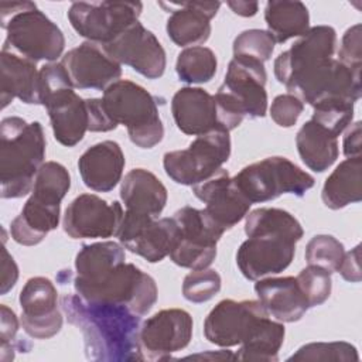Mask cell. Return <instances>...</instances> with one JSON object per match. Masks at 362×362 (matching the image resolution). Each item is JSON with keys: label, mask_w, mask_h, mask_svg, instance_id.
Masks as SVG:
<instances>
[{"label": "cell", "mask_w": 362, "mask_h": 362, "mask_svg": "<svg viewBox=\"0 0 362 362\" xmlns=\"http://www.w3.org/2000/svg\"><path fill=\"white\" fill-rule=\"evenodd\" d=\"M124 260V249L116 242L83 245L75 257V291L86 301L119 304L146 315L157 301L156 281Z\"/></svg>", "instance_id": "cell-1"}, {"label": "cell", "mask_w": 362, "mask_h": 362, "mask_svg": "<svg viewBox=\"0 0 362 362\" xmlns=\"http://www.w3.org/2000/svg\"><path fill=\"white\" fill-rule=\"evenodd\" d=\"M61 308L68 322L82 332L88 359L105 362L140 359V315L127 307L65 294L61 298Z\"/></svg>", "instance_id": "cell-2"}, {"label": "cell", "mask_w": 362, "mask_h": 362, "mask_svg": "<svg viewBox=\"0 0 362 362\" xmlns=\"http://www.w3.org/2000/svg\"><path fill=\"white\" fill-rule=\"evenodd\" d=\"M245 233L247 239L236 252V264L247 280H260L290 266L304 230L284 209L257 208L246 215Z\"/></svg>", "instance_id": "cell-3"}, {"label": "cell", "mask_w": 362, "mask_h": 362, "mask_svg": "<svg viewBox=\"0 0 362 362\" xmlns=\"http://www.w3.org/2000/svg\"><path fill=\"white\" fill-rule=\"evenodd\" d=\"M45 158V136L40 122L18 116L0 123L1 198H21L33 191L35 175Z\"/></svg>", "instance_id": "cell-4"}, {"label": "cell", "mask_w": 362, "mask_h": 362, "mask_svg": "<svg viewBox=\"0 0 362 362\" xmlns=\"http://www.w3.org/2000/svg\"><path fill=\"white\" fill-rule=\"evenodd\" d=\"M0 18L7 33L1 49L33 62H52L62 55L65 37L61 28L38 10L35 3H1Z\"/></svg>", "instance_id": "cell-5"}, {"label": "cell", "mask_w": 362, "mask_h": 362, "mask_svg": "<svg viewBox=\"0 0 362 362\" xmlns=\"http://www.w3.org/2000/svg\"><path fill=\"white\" fill-rule=\"evenodd\" d=\"M267 74L263 62L233 57L228 65L223 83L214 95L223 130L236 129L245 117H263L267 110L264 89Z\"/></svg>", "instance_id": "cell-6"}, {"label": "cell", "mask_w": 362, "mask_h": 362, "mask_svg": "<svg viewBox=\"0 0 362 362\" xmlns=\"http://www.w3.org/2000/svg\"><path fill=\"white\" fill-rule=\"evenodd\" d=\"M40 105L45 106L55 140L66 147L76 146L89 129L86 100L75 93L61 62L45 64L38 79Z\"/></svg>", "instance_id": "cell-7"}, {"label": "cell", "mask_w": 362, "mask_h": 362, "mask_svg": "<svg viewBox=\"0 0 362 362\" xmlns=\"http://www.w3.org/2000/svg\"><path fill=\"white\" fill-rule=\"evenodd\" d=\"M102 100L112 122L126 126L132 143L137 147L151 148L163 140L164 127L157 100L143 86L119 79L103 90Z\"/></svg>", "instance_id": "cell-8"}, {"label": "cell", "mask_w": 362, "mask_h": 362, "mask_svg": "<svg viewBox=\"0 0 362 362\" xmlns=\"http://www.w3.org/2000/svg\"><path fill=\"white\" fill-rule=\"evenodd\" d=\"M232 180L250 204L267 202L283 194L303 197L315 184L313 175L280 156L249 164Z\"/></svg>", "instance_id": "cell-9"}, {"label": "cell", "mask_w": 362, "mask_h": 362, "mask_svg": "<svg viewBox=\"0 0 362 362\" xmlns=\"http://www.w3.org/2000/svg\"><path fill=\"white\" fill-rule=\"evenodd\" d=\"M287 90L313 107L335 100L355 103L362 93L361 71L344 65L335 58L324 59L291 78Z\"/></svg>", "instance_id": "cell-10"}, {"label": "cell", "mask_w": 362, "mask_h": 362, "mask_svg": "<svg viewBox=\"0 0 362 362\" xmlns=\"http://www.w3.org/2000/svg\"><path fill=\"white\" fill-rule=\"evenodd\" d=\"M171 218L177 226V238L170 259L185 269H208L215 260L216 243L225 230L205 209L189 205L175 211Z\"/></svg>", "instance_id": "cell-11"}, {"label": "cell", "mask_w": 362, "mask_h": 362, "mask_svg": "<svg viewBox=\"0 0 362 362\" xmlns=\"http://www.w3.org/2000/svg\"><path fill=\"white\" fill-rule=\"evenodd\" d=\"M230 156L229 132L214 130L197 136L184 150L164 154L167 175L177 184L195 185L216 174Z\"/></svg>", "instance_id": "cell-12"}, {"label": "cell", "mask_w": 362, "mask_h": 362, "mask_svg": "<svg viewBox=\"0 0 362 362\" xmlns=\"http://www.w3.org/2000/svg\"><path fill=\"white\" fill-rule=\"evenodd\" d=\"M141 10L140 1H76L68 10V20L81 37L106 45L139 21Z\"/></svg>", "instance_id": "cell-13"}, {"label": "cell", "mask_w": 362, "mask_h": 362, "mask_svg": "<svg viewBox=\"0 0 362 362\" xmlns=\"http://www.w3.org/2000/svg\"><path fill=\"white\" fill-rule=\"evenodd\" d=\"M269 318L266 308L256 300H222L206 315L205 338L218 346H235L247 342Z\"/></svg>", "instance_id": "cell-14"}, {"label": "cell", "mask_w": 362, "mask_h": 362, "mask_svg": "<svg viewBox=\"0 0 362 362\" xmlns=\"http://www.w3.org/2000/svg\"><path fill=\"white\" fill-rule=\"evenodd\" d=\"M192 317L181 308H167L147 318L139 332V354L144 361H167L188 346L192 338Z\"/></svg>", "instance_id": "cell-15"}, {"label": "cell", "mask_w": 362, "mask_h": 362, "mask_svg": "<svg viewBox=\"0 0 362 362\" xmlns=\"http://www.w3.org/2000/svg\"><path fill=\"white\" fill-rule=\"evenodd\" d=\"M116 236L122 246L132 253L150 263H157L170 255L175 243L177 226L173 218L157 219L124 211Z\"/></svg>", "instance_id": "cell-16"}, {"label": "cell", "mask_w": 362, "mask_h": 362, "mask_svg": "<svg viewBox=\"0 0 362 362\" xmlns=\"http://www.w3.org/2000/svg\"><path fill=\"white\" fill-rule=\"evenodd\" d=\"M119 202H106L93 194H81L66 208L64 230L72 239H96L117 235L123 219Z\"/></svg>", "instance_id": "cell-17"}, {"label": "cell", "mask_w": 362, "mask_h": 362, "mask_svg": "<svg viewBox=\"0 0 362 362\" xmlns=\"http://www.w3.org/2000/svg\"><path fill=\"white\" fill-rule=\"evenodd\" d=\"M103 47L120 65L133 68L147 79H157L165 71L167 58L163 45L140 21L133 23Z\"/></svg>", "instance_id": "cell-18"}, {"label": "cell", "mask_w": 362, "mask_h": 362, "mask_svg": "<svg viewBox=\"0 0 362 362\" xmlns=\"http://www.w3.org/2000/svg\"><path fill=\"white\" fill-rule=\"evenodd\" d=\"M23 329L35 339H48L62 328L58 293L49 279L37 276L27 280L20 293Z\"/></svg>", "instance_id": "cell-19"}, {"label": "cell", "mask_w": 362, "mask_h": 362, "mask_svg": "<svg viewBox=\"0 0 362 362\" xmlns=\"http://www.w3.org/2000/svg\"><path fill=\"white\" fill-rule=\"evenodd\" d=\"M61 64L76 89L105 90L122 76V65L102 44L92 41H85L68 51Z\"/></svg>", "instance_id": "cell-20"}, {"label": "cell", "mask_w": 362, "mask_h": 362, "mask_svg": "<svg viewBox=\"0 0 362 362\" xmlns=\"http://www.w3.org/2000/svg\"><path fill=\"white\" fill-rule=\"evenodd\" d=\"M192 192L205 204V212L223 230L233 228L242 221L252 205L223 168L208 180L192 185Z\"/></svg>", "instance_id": "cell-21"}, {"label": "cell", "mask_w": 362, "mask_h": 362, "mask_svg": "<svg viewBox=\"0 0 362 362\" xmlns=\"http://www.w3.org/2000/svg\"><path fill=\"white\" fill-rule=\"evenodd\" d=\"M337 45V33L329 25L311 27L287 51L281 52L274 61V76L286 85L301 71L334 58Z\"/></svg>", "instance_id": "cell-22"}, {"label": "cell", "mask_w": 362, "mask_h": 362, "mask_svg": "<svg viewBox=\"0 0 362 362\" xmlns=\"http://www.w3.org/2000/svg\"><path fill=\"white\" fill-rule=\"evenodd\" d=\"M171 112L177 127L188 136L223 130L215 96L202 88L185 86L178 89L171 100Z\"/></svg>", "instance_id": "cell-23"}, {"label": "cell", "mask_w": 362, "mask_h": 362, "mask_svg": "<svg viewBox=\"0 0 362 362\" xmlns=\"http://www.w3.org/2000/svg\"><path fill=\"white\" fill-rule=\"evenodd\" d=\"M175 7L167 20V34L180 47H198L211 35V20L218 13L219 1L170 3Z\"/></svg>", "instance_id": "cell-24"}, {"label": "cell", "mask_w": 362, "mask_h": 362, "mask_svg": "<svg viewBox=\"0 0 362 362\" xmlns=\"http://www.w3.org/2000/svg\"><path fill=\"white\" fill-rule=\"evenodd\" d=\"M124 154L113 140L90 146L78 160V170L83 184L92 191L109 192L122 180Z\"/></svg>", "instance_id": "cell-25"}, {"label": "cell", "mask_w": 362, "mask_h": 362, "mask_svg": "<svg viewBox=\"0 0 362 362\" xmlns=\"http://www.w3.org/2000/svg\"><path fill=\"white\" fill-rule=\"evenodd\" d=\"M255 291L267 314L280 322L298 321L310 308L296 277L260 279Z\"/></svg>", "instance_id": "cell-26"}, {"label": "cell", "mask_w": 362, "mask_h": 362, "mask_svg": "<svg viewBox=\"0 0 362 362\" xmlns=\"http://www.w3.org/2000/svg\"><path fill=\"white\" fill-rule=\"evenodd\" d=\"M167 188L144 168L130 170L120 185V198L126 212L157 218L167 204Z\"/></svg>", "instance_id": "cell-27"}, {"label": "cell", "mask_w": 362, "mask_h": 362, "mask_svg": "<svg viewBox=\"0 0 362 362\" xmlns=\"http://www.w3.org/2000/svg\"><path fill=\"white\" fill-rule=\"evenodd\" d=\"M0 98L4 109L14 98L28 105H40L38 78L35 62L10 51L1 49L0 55Z\"/></svg>", "instance_id": "cell-28"}, {"label": "cell", "mask_w": 362, "mask_h": 362, "mask_svg": "<svg viewBox=\"0 0 362 362\" xmlns=\"http://www.w3.org/2000/svg\"><path fill=\"white\" fill-rule=\"evenodd\" d=\"M61 206H51L30 197L10 225L11 238L24 246H34L59 223Z\"/></svg>", "instance_id": "cell-29"}, {"label": "cell", "mask_w": 362, "mask_h": 362, "mask_svg": "<svg viewBox=\"0 0 362 362\" xmlns=\"http://www.w3.org/2000/svg\"><path fill=\"white\" fill-rule=\"evenodd\" d=\"M296 144L303 163L315 173L328 170L338 158V137L313 119L297 132Z\"/></svg>", "instance_id": "cell-30"}, {"label": "cell", "mask_w": 362, "mask_h": 362, "mask_svg": "<svg viewBox=\"0 0 362 362\" xmlns=\"http://www.w3.org/2000/svg\"><path fill=\"white\" fill-rule=\"evenodd\" d=\"M329 209H341L362 199V157H349L328 175L321 191Z\"/></svg>", "instance_id": "cell-31"}, {"label": "cell", "mask_w": 362, "mask_h": 362, "mask_svg": "<svg viewBox=\"0 0 362 362\" xmlns=\"http://www.w3.org/2000/svg\"><path fill=\"white\" fill-rule=\"evenodd\" d=\"M264 20L267 31L276 42L301 37L310 30L308 8L301 1L272 0L266 4Z\"/></svg>", "instance_id": "cell-32"}, {"label": "cell", "mask_w": 362, "mask_h": 362, "mask_svg": "<svg viewBox=\"0 0 362 362\" xmlns=\"http://www.w3.org/2000/svg\"><path fill=\"white\" fill-rule=\"evenodd\" d=\"M286 329L283 324L267 318L259 331L235 354L238 361H279V351L283 345Z\"/></svg>", "instance_id": "cell-33"}, {"label": "cell", "mask_w": 362, "mask_h": 362, "mask_svg": "<svg viewBox=\"0 0 362 362\" xmlns=\"http://www.w3.org/2000/svg\"><path fill=\"white\" fill-rule=\"evenodd\" d=\"M69 187L71 177L68 170L57 161H47L35 175L31 197L42 204L61 206V201L69 191Z\"/></svg>", "instance_id": "cell-34"}, {"label": "cell", "mask_w": 362, "mask_h": 362, "mask_svg": "<svg viewBox=\"0 0 362 362\" xmlns=\"http://www.w3.org/2000/svg\"><path fill=\"white\" fill-rule=\"evenodd\" d=\"M218 68V61L211 48L188 47L178 54L175 71L180 81L185 83H206Z\"/></svg>", "instance_id": "cell-35"}, {"label": "cell", "mask_w": 362, "mask_h": 362, "mask_svg": "<svg viewBox=\"0 0 362 362\" xmlns=\"http://www.w3.org/2000/svg\"><path fill=\"white\" fill-rule=\"evenodd\" d=\"M344 255V245L331 235H315L305 247L307 263L320 266L329 273L338 272Z\"/></svg>", "instance_id": "cell-36"}, {"label": "cell", "mask_w": 362, "mask_h": 362, "mask_svg": "<svg viewBox=\"0 0 362 362\" xmlns=\"http://www.w3.org/2000/svg\"><path fill=\"white\" fill-rule=\"evenodd\" d=\"M308 307H317L325 303L331 294V273L320 266L308 264L296 277Z\"/></svg>", "instance_id": "cell-37"}, {"label": "cell", "mask_w": 362, "mask_h": 362, "mask_svg": "<svg viewBox=\"0 0 362 362\" xmlns=\"http://www.w3.org/2000/svg\"><path fill=\"white\" fill-rule=\"evenodd\" d=\"M287 361H359V356L349 342H311L303 345Z\"/></svg>", "instance_id": "cell-38"}, {"label": "cell", "mask_w": 362, "mask_h": 362, "mask_svg": "<svg viewBox=\"0 0 362 362\" xmlns=\"http://www.w3.org/2000/svg\"><path fill=\"white\" fill-rule=\"evenodd\" d=\"M276 41L266 30H245L233 41V55L253 58L260 62L270 59Z\"/></svg>", "instance_id": "cell-39"}, {"label": "cell", "mask_w": 362, "mask_h": 362, "mask_svg": "<svg viewBox=\"0 0 362 362\" xmlns=\"http://www.w3.org/2000/svg\"><path fill=\"white\" fill-rule=\"evenodd\" d=\"M354 105L355 103L346 100L320 103L313 107L311 119L338 137L352 123Z\"/></svg>", "instance_id": "cell-40"}, {"label": "cell", "mask_w": 362, "mask_h": 362, "mask_svg": "<svg viewBox=\"0 0 362 362\" xmlns=\"http://www.w3.org/2000/svg\"><path fill=\"white\" fill-rule=\"evenodd\" d=\"M221 276L214 269L192 270L182 283V294L191 303H205L221 290Z\"/></svg>", "instance_id": "cell-41"}, {"label": "cell", "mask_w": 362, "mask_h": 362, "mask_svg": "<svg viewBox=\"0 0 362 362\" xmlns=\"http://www.w3.org/2000/svg\"><path fill=\"white\" fill-rule=\"evenodd\" d=\"M304 110V103L291 93H283L274 98L270 106V116L280 127H291Z\"/></svg>", "instance_id": "cell-42"}, {"label": "cell", "mask_w": 362, "mask_h": 362, "mask_svg": "<svg viewBox=\"0 0 362 362\" xmlns=\"http://www.w3.org/2000/svg\"><path fill=\"white\" fill-rule=\"evenodd\" d=\"M362 41H361V24L349 27L341 41L338 51V61L351 69L361 71L362 66Z\"/></svg>", "instance_id": "cell-43"}, {"label": "cell", "mask_w": 362, "mask_h": 362, "mask_svg": "<svg viewBox=\"0 0 362 362\" xmlns=\"http://www.w3.org/2000/svg\"><path fill=\"white\" fill-rule=\"evenodd\" d=\"M0 339H1V358L7 351H14L13 341L18 331V320L13 310L1 304L0 307Z\"/></svg>", "instance_id": "cell-44"}, {"label": "cell", "mask_w": 362, "mask_h": 362, "mask_svg": "<svg viewBox=\"0 0 362 362\" xmlns=\"http://www.w3.org/2000/svg\"><path fill=\"white\" fill-rule=\"evenodd\" d=\"M89 113V129L90 132H110L117 126L109 117L102 99H85Z\"/></svg>", "instance_id": "cell-45"}, {"label": "cell", "mask_w": 362, "mask_h": 362, "mask_svg": "<svg viewBox=\"0 0 362 362\" xmlns=\"http://www.w3.org/2000/svg\"><path fill=\"white\" fill-rule=\"evenodd\" d=\"M361 245L355 246L351 252L344 255V259L338 267V273L351 283H359L361 276Z\"/></svg>", "instance_id": "cell-46"}, {"label": "cell", "mask_w": 362, "mask_h": 362, "mask_svg": "<svg viewBox=\"0 0 362 362\" xmlns=\"http://www.w3.org/2000/svg\"><path fill=\"white\" fill-rule=\"evenodd\" d=\"M18 279V267L13 259V256L7 252L6 247H3V262H1V288L0 293L6 294L8 290H11Z\"/></svg>", "instance_id": "cell-47"}, {"label": "cell", "mask_w": 362, "mask_h": 362, "mask_svg": "<svg viewBox=\"0 0 362 362\" xmlns=\"http://www.w3.org/2000/svg\"><path fill=\"white\" fill-rule=\"evenodd\" d=\"M344 136V154L349 157L361 156V122H355L345 129Z\"/></svg>", "instance_id": "cell-48"}, {"label": "cell", "mask_w": 362, "mask_h": 362, "mask_svg": "<svg viewBox=\"0 0 362 362\" xmlns=\"http://www.w3.org/2000/svg\"><path fill=\"white\" fill-rule=\"evenodd\" d=\"M230 10L242 17H252L257 13V1H228Z\"/></svg>", "instance_id": "cell-49"}]
</instances>
